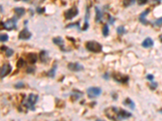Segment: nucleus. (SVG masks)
Returning a JSON list of instances; mask_svg holds the SVG:
<instances>
[{"instance_id": "aec40b11", "label": "nucleus", "mask_w": 162, "mask_h": 121, "mask_svg": "<svg viewBox=\"0 0 162 121\" xmlns=\"http://www.w3.org/2000/svg\"><path fill=\"white\" fill-rule=\"evenodd\" d=\"M135 0H123V4L125 7H129L131 6L132 4H134Z\"/></svg>"}, {"instance_id": "20e7f679", "label": "nucleus", "mask_w": 162, "mask_h": 121, "mask_svg": "<svg viewBox=\"0 0 162 121\" xmlns=\"http://www.w3.org/2000/svg\"><path fill=\"white\" fill-rule=\"evenodd\" d=\"M79 13V11L76 7H73L71 8H70L69 10L66 11L64 13V16L66 17V19H73L75 16H76Z\"/></svg>"}, {"instance_id": "f3484780", "label": "nucleus", "mask_w": 162, "mask_h": 121, "mask_svg": "<svg viewBox=\"0 0 162 121\" xmlns=\"http://www.w3.org/2000/svg\"><path fill=\"white\" fill-rule=\"evenodd\" d=\"M15 14L17 15L18 17H20V16L24 15V13H25V10H24V8H23V7H16L15 9Z\"/></svg>"}, {"instance_id": "a211bd4d", "label": "nucleus", "mask_w": 162, "mask_h": 121, "mask_svg": "<svg viewBox=\"0 0 162 121\" xmlns=\"http://www.w3.org/2000/svg\"><path fill=\"white\" fill-rule=\"evenodd\" d=\"M124 105H126V106H127V107H131V109H134L135 108V103H133V101H131V100L128 98V99H127L125 101H124Z\"/></svg>"}, {"instance_id": "e433bc0d", "label": "nucleus", "mask_w": 162, "mask_h": 121, "mask_svg": "<svg viewBox=\"0 0 162 121\" xmlns=\"http://www.w3.org/2000/svg\"><path fill=\"white\" fill-rule=\"evenodd\" d=\"M15 1H20V0H15Z\"/></svg>"}, {"instance_id": "bb28decb", "label": "nucleus", "mask_w": 162, "mask_h": 121, "mask_svg": "<svg viewBox=\"0 0 162 121\" xmlns=\"http://www.w3.org/2000/svg\"><path fill=\"white\" fill-rule=\"evenodd\" d=\"M24 83L22 82H19L18 83H16L15 84V88H18V89H20V88H22V87L24 86Z\"/></svg>"}, {"instance_id": "c9c22d12", "label": "nucleus", "mask_w": 162, "mask_h": 121, "mask_svg": "<svg viewBox=\"0 0 162 121\" xmlns=\"http://www.w3.org/2000/svg\"><path fill=\"white\" fill-rule=\"evenodd\" d=\"M24 2H27V1H28V0H24Z\"/></svg>"}, {"instance_id": "c85d7f7f", "label": "nucleus", "mask_w": 162, "mask_h": 121, "mask_svg": "<svg viewBox=\"0 0 162 121\" xmlns=\"http://www.w3.org/2000/svg\"><path fill=\"white\" fill-rule=\"evenodd\" d=\"M150 86L152 87V89H156V86H157V83L155 82H152V83H151Z\"/></svg>"}, {"instance_id": "f03ea898", "label": "nucleus", "mask_w": 162, "mask_h": 121, "mask_svg": "<svg viewBox=\"0 0 162 121\" xmlns=\"http://www.w3.org/2000/svg\"><path fill=\"white\" fill-rule=\"evenodd\" d=\"M37 99H38V96H37V95L31 94H29V96L28 97V99L25 100V102L24 103V104L28 108H31L32 110H33L32 107L34 106V104L37 103Z\"/></svg>"}, {"instance_id": "4be33fe9", "label": "nucleus", "mask_w": 162, "mask_h": 121, "mask_svg": "<svg viewBox=\"0 0 162 121\" xmlns=\"http://www.w3.org/2000/svg\"><path fill=\"white\" fill-rule=\"evenodd\" d=\"M55 71H56V66H53V67L49 70V71L48 72V75H49V77H50V78H53L55 77Z\"/></svg>"}, {"instance_id": "9d476101", "label": "nucleus", "mask_w": 162, "mask_h": 121, "mask_svg": "<svg viewBox=\"0 0 162 121\" xmlns=\"http://www.w3.org/2000/svg\"><path fill=\"white\" fill-rule=\"evenodd\" d=\"M131 116V113L125 110H120L118 111V119H127Z\"/></svg>"}, {"instance_id": "423d86ee", "label": "nucleus", "mask_w": 162, "mask_h": 121, "mask_svg": "<svg viewBox=\"0 0 162 121\" xmlns=\"http://www.w3.org/2000/svg\"><path fill=\"white\" fill-rule=\"evenodd\" d=\"M3 28L7 30H12V29L16 28V21L15 19H8L3 23Z\"/></svg>"}, {"instance_id": "4468645a", "label": "nucleus", "mask_w": 162, "mask_h": 121, "mask_svg": "<svg viewBox=\"0 0 162 121\" xmlns=\"http://www.w3.org/2000/svg\"><path fill=\"white\" fill-rule=\"evenodd\" d=\"M53 43H55V44L59 45V46H60L61 48L63 47V50H64V49H63L64 41H63V39L61 38V37H55V38L53 39Z\"/></svg>"}, {"instance_id": "f8f14e48", "label": "nucleus", "mask_w": 162, "mask_h": 121, "mask_svg": "<svg viewBox=\"0 0 162 121\" xmlns=\"http://www.w3.org/2000/svg\"><path fill=\"white\" fill-rule=\"evenodd\" d=\"M149 9H147L146 11H144L143 13H141V15H139V20L141 22H142L143 24H147V23H148V21H147L146 20V15L149 13Z\"/></svg>"}, {"instance_id": "b1692460", "label": "nucleus", "mask_w": 162, "mask_h": 121, "mask_svg": "<svg viewBox=\"0 0 162 121\" xmlns=\"http://www.w3.org/2000/svg\"><path fill=\"white\" fill-rule=\"evenodd\" d=\"M102 33H103V35L105 36H107L108 35H109V27H108L107 24H105V26L103 27Z\"/></svg>"}, {"instance_id": "2f4dec72", "label": "nucleus", "mask_w": 162, "mask_h": 121, "mask_svg": "<svg viewBox=\"0 0 162 121\" xmlns=\"http://www.w3.org/2000/svg\"><path fill=\"white\" fill-rule=\"evenodd\" d=\"M37 11L38 12V13H43V12L45 11V8H37Z\"/></svg>"}, {"instance_id": "f257e3e1", "label": "nucleus", "mask_w": 162, "mask_h": 121, "mask_svg": "<svg viewBox=\"0 0 162 121\" xmlns=\"http://www.w3.org/2000/svg\"><path fill=\"white\" fill-rule=\"evenodd\" d=\"M86 48L88 49L89 51L93 53H100L102 50V46L97 41H88L86 44Z\"/></svg>"}, {"instance_id": "c756f323", "label": "nucleus", "mask_w": 162, "mask_h": 121, "mask_svg": "<svg viewBox=\"0 0 162 121\" xmlns=\"http://www.w3.org/2000/svg\"><path fill=\"white\" fill-rule=\"evenodd\" d=\"M147 79H148V80H149V81H152L153 79H154V76L152 75V74H148L147 76Z\"/></svg>"}, {"instance_id": "1a4fd4ad", "label": "nucleus", "mask_w": 162, "mask_h": 121, "mask_svg": "<svg viewBox=\"0 0 162 121\" xmlns=\"http://www.w3.org/2000/svg\"><path fill=\"white\" fill-rule=\"evenodd\" d=\"M67 67L70 70H72V71H80V70L84 69V66L80 64L77 63V62H75V63H69Z\"/></svg>"}, {"instance_id": "a878e982", "label": "nucleus", "mask_w": 162, "mask_h": 121, "mask_svg": "<svg viewBox=\"0 0 162 121\" xmlns=\"http://www.w3.org/2000/svg\"><path fill=\"white\" fill-rule=\"evenodd\" d=\"M13 53H14V51H13V49H7L6 50V56L7 57H9L13 55Z\"/></svg>"}, {"instance_id": "473e14b6", "label": "nucleus", "mask_w": 162, "mask_h": 121, "mask_svg": "<svg viewBox=\"0 0 162 121\" xmlns=\"http://www.w3.org/2000/svg\"><path fill=\"white\" fill-rule=\"evenodd\" d=\"M34 71V68H28L27 69V73H32Z\"/></svg>"}, {"instance_id": "7ed1b4c3", "label": "nucleus", "mask_w": 162, "mask_h": 121, "mask_svg": "<svg viewBox=\"0 0 162 121\" xmlns=\"http://www.w3.org/2000/svg\"><path fill=\"white\" fill-rule=\"evenodd\" d=\"M106 113V116L110 119H114L117 120L118 117V110L115 107H110L109 109H107L105 111Z\"/></svg>"}, {"instance_id": "6ab92c4d", "label": "nucleus", "mask_w": 162, "mask_h": 121, "mask_svg": "<svg viewBox=\"0 0 162 121\" xmlns=\"http://www.w3.org/2000/svg\"><path fill=\"white\" fill-rule=\"evenodd\" d=\"M41 61H44V62H45L47 60H48V55H47V53L45 52V51H43V52H41Z\"/></svg>"}, {"instance_id": "cd10ccee", "label": "nucleus", "mask_w": 162, "mask_h": 121, "mask_svg": "<svg viewBox=\"0 0 162 121\" xmlns=\"http://www.w3.org/2000/svg\"><path fill=\"white\" fill-rule=\"evenodd\" d=\"M148 1V0H138V3L139 5H144V4H146Z\"/></svg>"}, {"instance_id": "0eeeda50", "label": "nucleus", "mask_w": 162, "mask_h": 121, "mask_svg": "<svg viewBox=\"0 0 162 121\" xmlns=\"http://www.w3.org/2000/svg\"><path fill=\"white\" fill-rule=\"evenodd\" d=\"M11 71V66L10 64H5L3 65V67L0 70V77L4 78L6 77L7 74H9Z\"/></svg>"}, {"instance_id": "39448f33", "label": "nucleus", "mask_w": 162, "mask_h": 121, "mask_svg": "<svg viewBox=\"0 0 162 121\" xmlns=\"http://www.w3.org/2000/svg\"><path fill=\"white\" fill-rule=\"evenodd\" d=\"M87 93L90 98H95L101 94V90L99 87H90L87 90Z\"/></svg>"}, {"instance_id": "412c9836", "label": "nucleus", "mask_w": 162, "mask_h": 121, "mask_svg": "<svg viewBox=\"0 0 162 121\" xmlns=\"http://www.w3.org/2000/svg\"><path fill=\"white\" fill-rule=\"evenodd\" d=\"M24 65H25V62H24V61L22 59V58L19 59V61H17V63H16V66H17L18 68H22V67H24Z\"/></svg>"}, {"instance_id": "dca6fc26", "label": "nucleus", "mask_w": 162, "mask_h": 121, "mask_svg": "<svg viewBox=\"0 0 162 121\" xmlns=\"http://www.w3.org/2000/svg\"><path fill=\"white\" fill-rule=\"evenodd\" d=\"M95 10H96V21L97 22H100L102 19V11L100 10V8L98 7H95Z\"/></svg>"}, {"instance_id": "9b49d317", "label": "nucleus", "mask_w": 162, "mask_h": 121, "mask_svg": "<svg viewBox=\"0 0 162 121\" xmlns=\"http://www.w3.org/2000/svg\"><path fill=\"white\" fill-rule=\"evenodd\" d=\"M114 78L115 80L118 82H127L128 81V79H129V78H128L127 76H125V75H122L121 74H114Z\"/></svg>"}, {"instance_id": "f704fd0d", "label": "nucleus", "mask_w": 162, "mask_h": 121, "mask_svg": "<svg viewBox=\"0 0 162 121\" xmlns=\"http://www.w3.org/2000/svg\"><path fill=\"white\" fill-rule=\"evenodd\" d=\"M160 40L162 42V35H160Z\"/></svg>"}, {"instance_id": "72a5a7b5", "label": "nucleus", "mask_w": 162, "mask_h": 121, "mask_svg": "<svg viewBox=\"0 0 162 121\" xmlns=\"http://www.w3.org/2000/svg\"><path fill=\"white\" fill-rule=\"evenodd\" d=\"M153 2H155V3H159L161 2V0H152Z\"/></svg>"}, {"instance_id": "7c9ffc66", "label": "nucleus", "mask_w": 162, "mask_h": 121, "mask_svg": "<svg viewBox=\"0 0 162 121\" xmlns=\"http://www.w3.org/2000/svg\"><path fill=\"white\" fill-rule=\"evenodd\" d=\"M156 25H160V24H161L162 23V17L161 18H160V19H158L156 21V23H155Z\"/></svg>"}, {"instance_id": "393cba45", "label": "nucleus", "mask_w": 162, "mask_h": 121, "mask_svg": "<svg viewBox=\"0 0 162 121\" xmlns=\"http://www.w3.org/2000/svg\"><path fill=\"white\" fill-rule=\"evenodd\" d=\"M8 40V36L7 34L0 35V42H6Z\"/></svg>"}, {"instance_id": "6e6552de", "label": "nucleus", "mask_w": 162, "mask_h": 121, "mask_svg": "<svg viewBox=\"0 0 162 121\" xmlns=\"http://www.w3.org/2000/svg\"><path fill=\"white\" fill-rule=\"evenodd\" d=\"M31 36H32L31 32L28 31L27 28L23 29L19 34V38L20 40H28L31 38Z\"/></svg>"}, {"instance_id": "2eb2a0df", "label": "nucleus", "mask_w": 162, "mask_h": 121, "mask_svg": "<svg viewBox=\"0 0 162 121\" xmlns=\"http://www.w3.org/2000/svg\"><path fill=\"white\" fill-rule=\"evenodd\" d=\"M37 57L36 53H29L28 55V61L29 63L34 64L37 62Z\"/></svg>"}, {"instance_id": "5701e85b", "label": "nucleus", "mask_w": 162, "mask_h": 121, "mask_svg": "<svg viewBox=\"0 0 162 121\" xmlns=\"http://www.w3.org/2000/svg\"><path fill=\"white\" fill-rule=\"evenodd\" d=\"M117 32H118V35H122V34H124V33L126 32L125 28H124L123 26H119V27L117 28Z\"/></svg>"}, {"instance_id": "ddd939ff", "label": "nucleus", "mask_w": 162, "mask_h": 121, "mask_svg": "<svg viewBox=\"0 0 162 121\" xmlns=\"http://www.w3.org/2000/svg\"><path fill=\"white\" fill-rule=\"evenodd\" d=\"M153 45V40L151 38H146L142 43V46L143 48H150Z\"/></svg>"}]
</instances>
